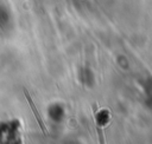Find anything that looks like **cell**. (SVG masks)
I'll return each mask as SVG.
<instances>
[{"label":"cell","mask_w":152,"mask_h":144,"mask_svg":"<svg viewBox=\"0 0 152 144\" xmlns=\"http://www.w3.org/2000/svg\"><path fill=\"white\" fill-rule=\"evenodd\" d=\"M93 109H94V118H95V126H96V132H97V136H99V140L101 143L104 142V137H103V132H102V129L101 126H99V122H97V110H96V104L94 103L93 104Z\"/></svg>","instance_id":"obj_2"},{"label":"cell","mask_w":152,"mask_h":144,"mask_svg":"<svg viewBox=\"0 0 152 144\" xmlns=\"http://www.w3.org/2000/svg\"><path fill=\"white\" fill-rule=\"evenodd\" d=\"M23 92H24V96H25V98H26V100H27V104H28V106H30V109H31V111H32V113H33V116H34V118H36V120H37V123H38V125H39V127H40V130L43 131L44 135H48L46 126H45V124H44V120H43L42 116H40L39 112H38V109H37L36 104L33 103V99L31 98V96H30V93L27 92L26 89H23Z\"/></svg>","instance_id":"obj_1"}]
</instances>
